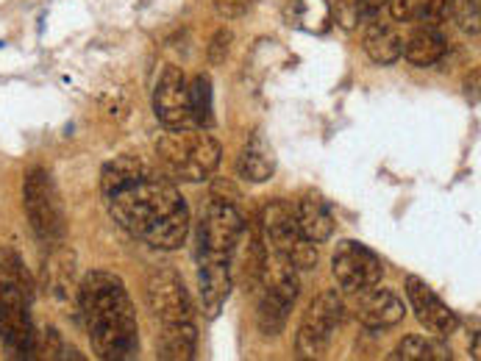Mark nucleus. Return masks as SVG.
I'll list each match as a JSON object with an SVG mask.
<instances>
[{"label": "nucleus", "mask_w": 481, "mask_h": 361, "mask_svg": "<svg viewBox=\"0 0 481 361\" xmlns=\"http://www.w3.org/2000/svg\"><path fill=\"white\" fill-rule=\"evenodd\" d=\"M65 342H61V336H59V331L56 328H45V334H36V348H34V353H42L45 358H65Z\"/></svg>", "instance_id": "27"}, {"label": "nucleus", "mask_w": 481, "mask_h": 361, "mask_svg": "<svg viewBox=\"0 0 481 361\" xmlns=\"http://www.w3.org/2000/svg\"><path fill=\"white\" fill-rule=\"evenodd\" d=\"M190 109L193 120L201 129L212 131L215 129V95H212V78L206 73H198L190 81Z\"/></svg>", "instance_id": "23"}, {"label": "nucleus", "mask_w": 481, "mask_h": 361, "mask_svg": "<svg viewBox=\"0 0 481 361\" xmlns=\"http://www.w3.org/2000/svg\"><path fill=\"white\" fill-rule=\"evenodd\" d=\"M259 228H262L264 245H267L270 253H273V256L284 259L298 272L318 267V247H315V242H309L304 237V231L298 225L296 206H292V203L270 200L262 208Z\"/></svg>", "instance_id": "5"}, {"label": "nucleus", "mask_w": 481, "mask_h": 361, "mask_svg": "<svg viewBox=\"0 0 481 361\" xmlns=\"http://www.w3.org/2000/svg\"><path fill=\"white\" fill-rule=\"evenodd\" d=\"M298 225L304 231V237L315 245H323L334 237V215L328 203L318 192H306L301 203L296 206Z\"/></svg>", "instance_id": "19"}, {"label": "nucleus", "mask_w": 481, "mask_h": 361, "mask_svg": "<svg viewBox=\"0 0 481 361\" xmlns=\"http://www.w3.org/2000/svg\"><path fill=\"white\" fill-rule=\"evenodd\" d=\"M232 42H234V34L228 31V28H220L215 31L212 42H209V48H206V56H209V65H223V61L228 59V53H232Z\"/></svg>", "instance_id": "26"}, {"label": "nucleus", "mask_w": 481, "mask_h": 361, "mask_svg": "<svg viewBox=\"0 0 481 361\" xmlns=\"http://www.w3.org/2000/svg\"><path fill=\"white\" fill-rule=\"evenodd\" d=\"M232 286H234L232 264H198V301L203 317L215 320L223 311L228 294H232Z\"/></svg>", "instance_id": "16"}, {"label": "nucleus", "mask_w": 481, "mask_h": 361, "mask_svg": "<svg viewBox=\"0 0 481 361\" xmlns=\"http://www.w3.org/2000/svg\"><path fill=\"white\" fill-rule=\"evenodd\" d=\"M392 361H451V345L443 336H421V334H409L404 336L395 350L390 353Z\"/></svg>", "instance_id": "22"}, {"label": "nucleus", "mask_w": 481, "mask_h": 361, "mask_svg": "<svg viewBox=\"0 0 481 361\" xmlns=\"http://www.w3.org/2000/svg\"><path fill=\"white\" fill-rule=\"evenodd\" d=\"M242 225L245 215L240 203L209 195V203L203 206L198 220V264H232Z\"/></svg>", "instance_id": "8"}, {"label": "nucleus", "mask_w": 481, "mask_h": 361, "mask_svg": "<svg viewBox=\"0 0 481 361\" xmlns=\"http://www.w3.org/2000/svg\"><path fill=\"white\" fill-rule=\"evenodd\" d=\"M145 301L156 320L164 323H186L195 320V306L190 289L173 267H156L151 270L145 281Z\"/></svg>", "instance_id": "10"}, {"label": "nucleus", "mask_w": 481, "mask_h": 361, "mask_svg": "<svg viewBox=\"0 0 481 361\" xmlns=\"http://www.w3.org/2000/svg\"><path fill=\"white\" fill-rule=\"evenodd\" d=\"M234 169L237 176L248 184H264L273 178L276 173V159H273V151L264 145V139H254L248 142L242 151L237 153V161H234Z\"/></svg>", "instance_id": "21"}, {"label": "nucleus", "mask_w": 481, "mask_h": 361, "mask_svg": "<svg viewBox=\"0 0 481 361\" xmlns=\"http://www.w3.org/2000/svg\"><path fill=\"white\" fill-rule=\"evenodd\" d=\"M212 198L217 200H228V203H240V189L232 181H215L212 184Z\"/></svg>", "instance_id": "30"}, {"label": "nucleus", "mask_w": 481, "mask_h": 361, "mask_svg": "<svg viewBox=\"0 0 481 361\" xmlns=\"http://www.w3.org/2000/svg\"><path fill=\"white\" fill-rule=\"evenodd\" d=\"M345 320V301L328 289L318 294L304 311V320L296 334V350L301 358H323Z\"/></svg>", "instance_id": "9"}, {"label": "nucleus", "mask_w": 481, "mask_h": 361, "mask_svg": "<svg viewBox=\"0 0 481 361\" xmlns=\"http://www.w3.org/2000/svg\"><path fill=\"white\" fill-rule=\"evenodd\" d=\"M198 353V328L195 320L164 323L156 336V356L162 361H190Z\"/></svg>", "instance_id": "18"}, {"label": "nucleus", "mask_w": 481, "mask_h": 361, "mask_svg": "<svg viewBox=\"0 0 481 361\" xmlns=\"http://www.w3.org/2000/svg\"><path fill=\"white\" fill-rule=\"evenodd\" d=\"M259 306H256V328L262 336H279L289 320V311L301 294L298 270L284 259L267 253L264 275L259 284Z\"/></svg>", "instance_id": "6"}, {"label": "nucleus", "mask_w": 481, "mask_h": 361, "mask_svg": "<svg viewBox=\"0 0 481 361\" xmlns=\"http://www.w3.org/2000/svg\"><path fill=\"white\" fill-rule=\"evenodd\" d=\"M406 297H409V306L417 317V323H421L426 331L437 334V336H451L456 334L459 328V317L453 309H448L440 294H437L423 279H417V275H409L406 279Z\"/></svg>", "instance_id": "14"}, {"label": "nucleus", "mask_w": 481, "mask_h": 361, "mask_svg": "<svg viewBox=\"0 0 481 361\" xmlns=\"http://www.w3.org/2000/svg\"><path fill=\"white\" fill-rule=\"evenodd\" d=\"M331 275L343 292L353 294V292H362L367 286L382 284L384 264L370 247L353 242V239H345L337 245V250H334V256H331Z\"/></svg>", "instance_id": "11"}, {"label": "nucleus", "mask_w": 481, "mask_h": 361, "mask_svg": "<svg viewBox=\"0 0 481 361\" xmlns=\"http://www.w3.org/2000/svg\"><path fill=\"white\" fill-rule=\"evenodd\" d=\"M34 284L26 264L14 250H0V339L17 356H34L36 328H34Z\"/></svg>", "instance_id": "3"}, {"label": "nucleus", "mask_w": 481, "mask_h": 361, "mask_svg": "<svg viewBox=\"0 0 481 361\" xmlns=\"http://www.w3.org/2000/svg\"><path fill=\"white\" fill-rule=\"evenodd\" d=\"M478 17H481V0H462L456 12V20H462L465 34L478 39Z\"/></svg>", "instance_id": "28"}, {"label": "nucleus", "mask_w": 481, "mask_h": 361, "mask_svg": "<svg viewBox=\"0 0 481 361\" xmlns=\"http://www.w3.org/2000/svg\"><path fill=\"white\" fill-rule=\"evenodd\" d=\"M365 53L370 56L373 65H395L404 56V36L398 31L395 20H379L373 17L367 20V31H365Z\"/></svg>", "instance_id": "17"}, {"label": "nucleus", "mask_w": 481, "mask_h": 361, "mask_svg": "<svg viewBox=\"0 0 481 361\" xmlns=\"http://www.w3.org/2000/svg\"><path fill=\"white\" fill-rule=\"evenodd\" d=\"M154 114L167 131L195 125L193 109H190V83H186L181 67L167 65L162 70L154 90Z\"/></svg>", "instance_id": "12"}, {"label": "nucleus", "mask_w": 481, "mask_h": 361, "mask_svg": "<svg viewBox=\"0 0 481 361\" xmlns=\"http://www.w3.org/2000/svg\"><path fill=\"white\" fill-rule=\"evenodd\" d=\"M353 314L370 331H387L404 323L406 309L404 301L387 286H367L362 292H353Z\"/></svg>", "instance_id": "13"}, {"label": "nucleus", "mask_w": 481, "mask_h": 361, "mask_svg": "<svg viewBox=\"0 0 481 361\" xmlns=\"http://www.w3.org/2000/svg\"><path fill=\"white\" fill-rule=\"evenodd\" d=\"M390 4V0H359V9H362V20H373L379 17V12Z\"/></svg>", "instance_id": "31"}, {"label": "nucleus", "mask_w": 481, "mask_h": 361, "mask_svg": "<svg viewBox=\"0 0 481 361\" xmlns=\"http://www.w3.org/2000/svg\"><path fill=\"white\" fill-rule=\"evenodd\" d=\"M448 51V42H446V34L437 31V28H429V26H421L409 34V39L404 42V56L409 65L414 67H431L437 65Z\"/></svg>", "instance_id": "20"}, {"label": "nucleus", "mask_w": 481, "mask_h": 361, "mask_svg": "<svg viewBox=\"0 0 481 361\" xmlns=\"http://www.w3.org/2000/svg\"><path fill=\"white\" fill-rule=\"evenodd\" d=\"M334 4V12H331V20L337 26H343L345 31H353L359 23H362V9H359V0H331Z\"/></svg>", "instance_id": "25"}, {"label": "nucleus", "mask_w": 481, "mask_h": 361, "mask_svg": "<svg viewBox=\"0 0 481 361\" xmlns=\"http://www.w3.org/2000/svg\"><path fill=\"white\" fill-rule=\"evenodd\" d=\"M267 245L262 237V228L256 220H245L242 233L237 239L234 256H232V275L245 286V292H256L267 264Z\"/></svg>", "instance_id": "15"}, {"label": "nucleus", "mask_w": 481, "mask_h": 361, "mask_svg": "<svg viewBox=\"0 0 481 361\" xmlns=\"http://www.w3.org/2000/svg\"><path fill=\"white\" fill-rule=\"evenodd\" d=\"M78 311L98 358L129 361L139 356V323L122 279L109 270H92L78 286Z\"/></svg>", "instance_id": "2"}, {"label": "nucleus", "mask_w": 481, "mask_h": 361, "mask_svg": "<svg viewBox=\"0 0 481 361\" xmlns=\"http://www.w3.org/2000/svg\"><path fill=\"white\" fill-rule=\"evenodd\" d=\"M100 195L112 220L145 245L178 250L190 237V206L176 181L137 153H122L103 164Z\"/></svg>", "instance_id": "1"}, {"label": "nucleus", "mask_w": 481, "mask_h": 361, "mask_svg": "<svg viewBox=\"0 0 481 361\" xmlns=\"http://www.w3.org/2000/svg\"><path fill=\"white\" fill-rule=\"evenodd\" d=\"M256 4H259V0H215V14L220 20H240Z\"/></svg>", "instance_id": "29"}, {"label": "nucleus", "mask_w": 481, "mask_h": 361, "mask_svg": "<svg viewBox=\"0 0 481 361\" xmlns=\"http://www.w3.org/2000/svg\"><path fill=\"white\" fill-rule=\"evenodd\" d=\"M23 206L28 223L34 228L36 237L59 247L67 237V220H65V203L59 198V189L53 176L45 167H31L23 181Z\"/></svg>", "instance_id": "7"}, {"label": "nucleus", "mask_w": 481, "mask_h": 361, "mask_svg": "<svg viewBox=\"0 0 481 361\" xmlns=\"http://www.w3.org/2000/svg\"><path fill=\"white\" fill-rule=\"evenodd\" d=\"M156 159L167 178L181 184H203L217 173L223 145L201 125H190V129L164 131L156 139Z\"/></svg>", "instance_id": "4"}, {"label": "nucleus", "mask_w": 481, "mask_h": 361, "mask_svg": "<svg viewBox=\"0 0 481 361\" xmlns=\"http://www.w3.org/2000/svg\"><path fill=\"white\" fill-rule=\"evenodd\" d=\"M456 12H459V0H426L417 20H421V26L443 31L456 20Z\"/></svg>", "instance_id": "24"}]
</instances>
